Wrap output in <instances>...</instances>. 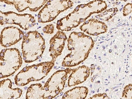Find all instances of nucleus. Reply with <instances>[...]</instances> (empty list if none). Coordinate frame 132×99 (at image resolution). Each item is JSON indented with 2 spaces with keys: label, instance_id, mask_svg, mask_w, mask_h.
<instances>
[{
  "label": "nucleus",
  "instance_id": "1a4fd4ad",
  "mask_svg": "<svg viewBox=\"0 0 132 99\" xmlns=\"http://www.w3.org/2000/svg\"><path fill=\"white\" fill-rule=\"evenodd\" d=\"M88 93V89L86 87H77L66 92L62 99H85Z\"/></svg>",
  "mask_w": 132,
  "mask_h": 99
},
{
  "label": "nucleus",
  "instance_id": "39448f33",
  "mask_svg": "<svg viewBox=\"0 0 132 99\" xmlns=\"http://www.w3.org/2000/svg\"><path fill=\"white\" fill-rule=\"evenodd\" d=\"M21 30L14 27H7L2 30L1 34V43L4 47H8L18 43L24 37Z\"/></svg>",
  "mask_w": 132,
  "mask_h": 99
},
{
  "label": "nucleus",
  "instance_id": "0eeeda50",
  "mask_svg": "<svg viewBox=\"0 0 132 99\" xmlns=\"http://www.w3.org/2000/svg\"><path fill=\"white\" fill-rule=\"evenodd\" d=\"M67 39L66 34L62 31H59L51 38L50 41L51 47L49 51L51 52V56L53 57L52 62L54 63L56 58L61 54Z\"/></svg>",
  "mask_w": 132,
  "mask_h": 99
},
{
  "label": "nucleus",
  "instance_id": "dca6fc26",
  "mask_svg": "<svg viewBox=\"0 0 132 99\" xmlns=\"http://www.w3.org/2000/svg\"><path fill=\"white\" fill-rule=\"evenodd\" d=\"M121 1H124V2H126V1H132V0H121Z\"/></svg>",
  "mask_w": 132,
  "mask_h": 99
},
{
  "label": "nucleus",
  "instance_id": "7ed1b4c3",
  "mask_svg": "<svg viewBox=\"0 0 132 99\" xmlns=\"http://www.w3.org/2000/svg\"><path fill=\"white\" fill-rule=\"evenodd\" d=\"M73 5L71 0H49L39 13L38 22L44 23L51 22L61 13Z\"/></svg>",
  "mask_w": 132,
  "mask_h": 99
},
{
  "label": "nucleus",
  "instance_id": "2eb2a0df",
  "mask_svg": "<svg viewBox=\"0 0 132 99\" xmlns=\"http://www.w3.org/2000/svg\"><path fill=\"white\" fill-rule=\"evenodd\" d=\"M89 99H110L106 93H99L96 94L90 97Z\"/></svg>",
  "mask_w": 132,
  "mask_h": 99
},
{
  "label": "nucleus",
  "instance_id": "f03ea898",
  "mask_svg": "<svg viewBox=\"0 0 132 99\" xmlns=\"http://www.w3.org/2000/svg\"><path fill=\"white\" fill-rule=\"evenodd\" d=\"M92 38L82 32H72L68 39V48L71 53L62 63L63 67H73L79 65L88 57L94 47Z\"/></svg>",
  "mask_w": 132,
  "mask_h": 99
},
{
  "label": "nucleus",
  "instance_id": "20e7f679",
  "mask_svg": "<svg viewBox=\"0 0 132 99\" xmlns=\"http://www.w3.org/2000/svg\"><path fill=\"white\" fill-rule=\"evenodd\" d=\"M1 24H15L24 30H28L36 25V19L29 14H20L12 12H1Z\"/></svg>",
  "mask_w": 132,
  "mask_h": 99
},
{
  "label": "nucleus",
  "instance_id": "4468645a",
  "mask_svg": "<svg viewBox=\"0 0 132 99\" xmlns=\"http://www.w3.org/2000/svg\"><path fill=\"white\" fill-rule=\"evenodd\" d=\"M43 31L46 34H53L54 31L53 25L52 24L47 25L43 28Z\"/></svg>",
  "mask_w": 132,
  "mask_h": 99
},
{
  "label": "nucleus",
  "instance_id": "f8f14e48",
  "mask_svg": "<svg viewBox=\"0 0 132 99\" xmlns=\"http://www.w3.org/2000/svg\"><path fill=\"white\" fill-rule=\"evenodd\" d=\"M122 99H132V84L126 85L123 89Z\"/></svg>",
  "mask_w": 132,
  "mask_h": 99
},
{
  "label": "nucleus",
  "instance_id": "6e6552de",
  "mask_svg": "<svg viewBox=\"0 0 132 99\" xmlns=\"http://www.w3.org/2000/svg\"><path fill=\"white\" fill-rule=\"evenodd\" d=\"M90 69L83 65L73 69L68 79L69 87L75 86L82 83L86 80L90 74Z\"/></svg>",
  "mask_w": 132,
  "mask_h": 99
},
{
  "label": "nucleus",
  "instance_id": "9b49d317",
  "mask_svg": "<svg viewBox=\"0 0 132 99\" xmlns=\"http://www.w3.org/2000/svg\"><path fill=\"white\" fill-rule=\"evenodd\" d=\"M31 4L29 9L32 12H37L47 3L49 0H29Z\"/></svg>",
  "mask_w": 132,
  "mask_h": 99
},
{
  "label": "nucleus",
  "instance_id": "ddd939ff",
  "mask_svg": "<svg viewBox=\"0 0 132 99\" xmlns=\"http://www.w3.org/2000/svg\"><path fill=\"white\" fill-rule=\"evenodd\" d=\"M132 12V3H128L123 7V13L124 16H126L129 15ZM132 20V16L131 17Z\"/></svg>",
  "mask_w": 132,
  "mask_h": 99
},
{
  "label": "nucleus",
  "instance_id": "9d476101",
  "mask_svg": "<svg viewBox=\"0 0 132 99\" xmlns=\"http://www.w3.org/2000/svg\"><path fill=\"white\" fill-rule=\"evenodd\" d=\"M1 2L13 5L19 12H22L29 8L31 2L29 0H1Z\"/></svg>",
  "mask_w": 132,
  "mask_h": 99
},
{
  "label": "nucleus",
  "instance_id": "f257e3e1",
  "mask_svg": "<svg viewBox=\"0 0 132 99\" xmlns=\"http://www.w3.org/2000/svg\"><path fill=\"white\" fill-rule=\"evenodd\" d=\"M107 7L105 1L102 0H93L87 4H80L71 13L59 20L56 28L62 31H69L85 22L92 15L100 13Z\"/></svg>",
  "mask_w": 132,
  "mask_h": 99
},
{
  "label": "nucleus",
  "instance_id": "423d86ee",
  "mask_svg": "<svg viewBox=\"0 0 132 99\" xmlns=\"http://www.w3.org/2000/svg\"><path fill=\"white\" fill-rule=\"evenodd\" d=\"M80 30L90 35L97 36L107 32L108 27L105 23L97 19H89L85 21L80 27Z\"/></svg>",
  "mask_w": 132,
  "mask_h": 99
},
{
  "label": "nucleus",
  "instance_id": "f3484780",
  "mask_svg": "<svg viewBox=\"0 0 132 99\" xmlns=\"http://www.w3.org/2000/svg\"></svg>",
  "mask_w": 132,
  "mask_h": 99
}]
</instances>
